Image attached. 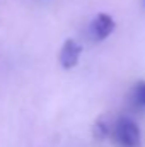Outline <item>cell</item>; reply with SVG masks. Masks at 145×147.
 I'll return each mask as SVG.
<instances>
[{
    "instance_id": "cell-1",
    "label": "cell",
    "mask_w": 145,
    "mask_h": 147,
    "mask_svg": "<svg viewBox=\"0 0 145 147\" xmlns=\"http://www.w3.org/2000/svg\"><path fill=\"white\" fill-rule=\"evenodd\" d=\"M113 142L118 147H140L142 144V132L138 123L133 118L121 116L111 127L109 132Z\"/></svg>"
},
{
    "instance_id": "cell-5",
    "label": "cell",
    "mask_w": 145,
    "mask_h": 147,
    "mask_svg": "<svg viewBox=\"0 0 145 147\" xmlns=\"http://www.w3.org/2000/svg\"><path fill=\"white\" fill-rule=\"evenodd\" d=\"M109 132H111V128H109L103 120L96 121V125H94V137H96L97 140H103V139L109 137Z\"/></svg>"
},
{
    "instance_id": "cell-3",
    "label": "cell",
    "mask_w": 145,
    "mask_h": 147,
    "mask_svg": "<svg viewBox=\"0 0 145 147\" xmlns=\"http://www.w3.org/2000/svg\"><path fill=\"white\" fill-rule=\"evenodd\" d=\"M80 55H82V46L75 41V39H67L62 46V51H60V65L65 69V70H70L73 69L79 60H80Z\"/></svg>"
},
{
    "instance_id": "cell-2",
    "label": "cell",
    "mask_w": 145,
    "mask_h": 147,
    "mask_svg": "<svg viewBox=\"0 0 145 147\" xmlns=\"http://www.w3.org/2000/svg\"><path fill=\"white\" fill-rule=\"evenodd\" d=\"M114 28H116L114 19H113L109 14L101 12V14H97V16L92 19V22H91V26H89V36H91V39H92L94 43L104 41L106 38H109L113 34Z\"/></svg>"
},
{
    "instance_id": "cell-4",
    "label": "cell",
    "mask_w": 145,
    "mask_h": 147,
    "mask_svg": "<svg viewBox=\"0 0 145 147\" xmlns=\"http://www.w3.org/2000/svg\"><path fill=\"white\" fill-rule=\"evenodd\" d=\"M133 103L138 106V108H145V80L138 82L135 87H133Z\"/></svg>"
}]
</instances>
